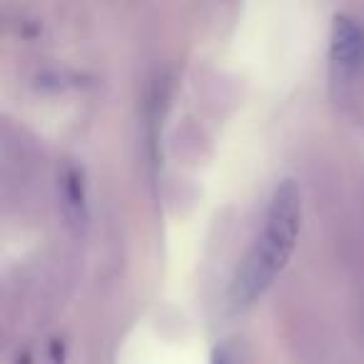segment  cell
<instances>
[{"instance_id":"obj_2","label":"cell","mask_w":364,"mask_h":364,"mask_svg":"<svg viewBox=\"0 0 364 364\" xmlns=\"http://www.w3.org/2000/svg\"><path fill=\"white\" fill-rule=\"evenodd\" d=\"M329 63L337 82H354L364 68V26L347 13L334 16L329 36Z\"/></svg>"},{"instance_id":"obj_1","label":"cell","mask_w":364,"mask_h":364,"mask_svg":"<svg viewBox=\"0 0 364 364\" xmlns=\"http://www.w3.org/2000/svg\"><path fill=\"white\" fill-rule=\"evenodd\" d=\"M302 230V193L292 177H284L274 188L262 218V230L240 262L230 284V302L245 309L274 284L287 267Z\"/></svg>"},{"instance_id":"obj_3","label":"cell","mask_w":364,"mask_h":364,"mask_svg":"<svg viewBox=\"0 0 364 364\" xmlns=\"http://www.w3.org/2000/svg\"><path fill=\"white\" fill-rule=\"evenodd\" d=\"M213 364H230V362H228V357H225V352H215Z\"/></svg>"}]
</instances>
